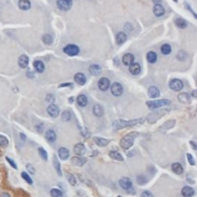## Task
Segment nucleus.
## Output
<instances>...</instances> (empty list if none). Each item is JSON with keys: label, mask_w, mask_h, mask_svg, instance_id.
<instances>
[{"label": "nucleus", "mask_w": 197, "mask_h": 197, "mask_svg": "<svg viewBox=\"0 0 197 197\" xmlns=\"http://www.w3.org/2000/svg\"><path fill=\"white\" fill-rule=\"evenodd\" d=\"M145 121V119L140 118V119H132V120H123V119H117L113 123V129L115 130H119V129H123L126 127L133 126L138 125L140 123H143Z\"/></svg>", "instance_id": "nucleus-1"}, {"label": "nucleus", "mask_w": 197, "mask_h": 197, "mask_svg": "<svg viewBox=\"0 0 197 197\" xmlns=\"http://www.w3.org/2000/svg\"><path fill=\"white\" fill-rule=\"evenodd\" d=\"M138 136L139 133H137V132H131V133L126 134L120 140V143H119L120 146L124 149H129V148L133 146L135 139Z\"/></svg>", "instance_id": "nucleus-2"}, {"label": "nucleus", "mask_w": 197, "mask_h": 197, "mask_svg": "<svg viewBox=\"0 0 197 197\" xmlns=\"http://www.w3.org/2000/svg\"><path fill=\"white\" fill-rule=\"evenodd\" d=\"M168 111H169L168 109H160V110L152 112L150 114L147 115V122L150 124H153L158 121L160 118H162V116L166 115Z\"/></svg>", "instance_id": "nucleus-3"}, {"label": "nucleus", "mask_w": 197, "mask_h": 197, "mask_svg": "<svg viewBox=\"0 0 197 197\" xmlns=\"http://www.w3.org/2000/svg\"><path fill=\"white\" fill-rule=\"evenodd\" d=\"M170 100H149L146 102V105L149 109H155L168 105L170 104Z\"/></svg>", "instance_id": "nucleus-4"}, {"label": "nucleus", "mask_w": 197, "mask_h": 197, "mask_svg": "<svg viewBox=\"0 0 197 197\" xmlns=\"http://www.w3.org/2000/svg\"><path fill=\"white\" fill-rule=\"evenodd\" d=\"M63 52L69 56H75L79 53V48L74 44H69L63 48Z\"/></svg>", "instance_id": "nucleus-5"}, {"label": "nucleus", "mask_w": 197, "mask_h": 197, "mask_svg": "<svg viewBox=\"0 0 197 197\" xmlns=\"http://www.w3.org/2000/svg\"><path fill=\"white\" fill-rule=\"evenodd\" d=\"M169 86L170 88L173 91H176V92H179L183 88V83L182 82L180 79H173L169 83Z\"/></svg>", "instance_id": "nucleus-6"}, {"label": "nucleus", "mask_w": 197, "mask_h": 197, "mask_svg": "<svg viewBox=\"0 0 197 197\" xmlns=\"http://www.w3.org/2000/svg\"><path fill=\"white\" fill-rule=\"evenodd\" d=\"M111 92L114 96H120L123 93V86L119 82H114L111 86Z\"/></svg>", "instance_id": "nucleus-7"}, {"label": "nucleus", "mask_w": 197, "mask_h": 197, "mask_svg": "<svg viewBox=\"0 0 197 197\" xmlns=\"http://www.w3.org/2000/svg\"><path fill=\"white\" fill-rule=\"evenodd\" d=\"M98 86L102 91H106L110 86V81L108 78L102 77L98 82Z\"/></svg>", "instance_id": "nucleus-8"}, {"label": "nucleus", "mask_w": 197, "mask_h": 197, "mask_svg": "<svg viewBox=\"0 0 197 197\" xmlns=\"http://www.w3.org/2000/svg\"><path fill=\"white\" fill-rule=\"evenodd\" d=\"M47 113L50 115L51 117L56 118L57 117L59 114V109L56 105L55 104H51L47 108Z\"/></svg>", "instance_id": "nucleus-9"}, {"label": "nucleus", "mask_w": 197, "mask_h": 197, "mask_svg": "<svg viewBox=\"0 0 197 197\" xmlns=\"http://www.w3.org/2000/svg\"><path fill=\"white\" fill-rule=\"evenodd\" d=\"M57 6L60 10L68 11L72 7V2H67L64 0H57Z\"/></svg>", "instance_id": "nucleus-10"}, {"label": "nucleus", "mask_w": 197, "mask_h": 197, "mask_svg": "<svg viewBox=\"0 0 197 197\" xmlns=\"http://www.w3.org/2000/svg\"><path fill=\"white\" fill-rule=\"evenodd\" d=\"M119 185L123 189H130L133 186L132 181L128 177H123L119 180Z\"/></svg>", "instance_id": "nucleus-11"}, {"label": "nucleus", "mask_w": 197, "mask_h": 197, "mask_svg": "<svg viewBox=\"0 0 197 197\" xmlns=\"http://www.w3.org/2000/svg\"><path fill=\"white\" fill-rule=\"evenodd\" d=\"M177 98L178 100L183 104H189L191 102V96L186 92H180Z\"/></svg>", "instance_id": "nucleus-12"}, {"label": "nucleus", "mask_w": 197, "mask_h": 197, "mask_svg": "<svg viewBox=\"0 0 197 197\" xmlns=\"http://www.w3.org/2000/svg\"><path fill=\"white\" fill-rule=\"evenodd\" d=\"M45 138L49 143H53L56 140V134L53 129H48L45 133Z\"/></svg>", "instance_id": "nucleus-13"}, {"label": "nucleus", "mask_w": 197, "mask_h": 197, "mask_svg": "<svg viewBox=\"0 0 197 197\" xmlns=\"http://www.w3.org/2000/svg\"><path fill=\"white\" fill-rule=\"evenodd\" d=\"M74 80L77 84L80 86H83L86 82V77L82 72H77L74 76Z\"/></svg>", "instance_id": "nucleus-14"}, {"label": "nucleus", "mask_w": 197, "mask_h": 197, "mask_svg": "<svg viewBox=\"0 0 197 197\" xmlns=\"http://www.w3.org/2000/svg\"><path fill=\"white\" fill-rule=\"evenodd\" d=\"M73 151H74L75 154H76L77 156H83L86 153V147L82 143H77L74 146Z\"/></svg>", "instance_id": "nucleus-15"}, {"label": "nucleus", "mask_w": 197, "mask_h": 197, "mask_svg": "<svg viewBox=\"0 0 197 197\" xmlns=\"http://www.w3.org/2000/svg\"><path fill=\"white\" fill-rule=\"evenodd\" d=\"M135 57L132 53H126L123 56V63L125 66H129L131 64H133L134 62Z\"/></svg>", "instance_id": "nucleus-16"}, {"label": "nucleus", "mask_w": 197, "mask_h": 197, "mask_svg": "<svg viewBox=\"0 0 197 197\" xmlns=\"http://www.w3.org/2000/svg\"><path fill=\"white\" fill-rule=\"evenodd\" d=\"M153 13L157 17H160V16H162L165 14V9H164L163 6L161 4H156L153 7Z\"/></svg>", "instance_id": "nucleus-17"}, {"label": "nucleus", "mask_w": 197, "mask_h": 197, "mask_svg": "<svg viewBox=\"0 0 197 197\" xmlns=\"http://www.w3.org/2000/svg\"><path fill=\"white\" fill-rule=\"evenodd\" d=\"M86 162V159L79 157V156H75L71 159V163L76 166H82Z\"/></svg>", "instance_id": "nucleus-18"}, {"label": "nucleus", "mask_w": 197, "mask_h": 197, "mask_svg": "<svg viewBox=\"0 0 197 197\" xmlns=\"http://www.w3.org/2000/svg\"><path fill=\"white\" fill-rule=\"evenodd\" d=\"M89 71L90 74L92 76H97L101 74L102 72V68L97 64H92L91 65L89 68Z\"/></svg>", "instance_id": "nucleus-19"}, {"label": "nucleus", "mask_w": 197, "mask_h": 197, "mask_svg": "<svg viewBox=\"0 0 197 197\" xmlns=\"http://www.w3.org/2000/svg\"><path fill=\"white\" fill-rule=\"evenodd\" d=\"M148 96L152 99H155L160 96V91L156 86H150L148 89Z\"/></svg>", "instance_id": "nucleus-20"}, {"label": "nucleus", "mask_w": 197, "mask_h": 197, "mask_svg": "<svg viewBox=\"0 0 197 197\" xmlns=\"http://www.w3.org/2000/svg\"><path fill=\"white\" fill-rule=\"evenodd\" d=\"M129 72H130L131 74L134 75V76H136V75L139 74L141 72L140 65L139 64V63H133V64H131L130 66H129Z\"/></svg>", "instance_id": "nucleus-21"}, {"label": "nucleus", "mask_w": 197, "mask_h": 197, "mask_svg": "<svg viewBox=\"0 0 197 197\" xmlns=\"http://www.w3.org/2000/svg\"><path fill=\"white\" fill-rule=\"evenodd\" d=\"M19 66L21 68L25 69L29 65V57L25 55H22L19 58V61H18Z\"/></svg>", "instance_id": "nucleus-22"}, {"label": "nucleus", "mask_w": 197, "mask_h": 197, "mask_svg": "<svg viewBox=\"0 0 197 197\" xmlns=\"http://www.w3.org/2000/svg\"><path fill=\"white\" fill-rule=\"evenodd\" d=\"M33 66L35 68V71L37 72H39V73H42L45 70V65L40 60L35 61L33 63Z\"/></svg>", "instance_id": "nucleus-23"}, {"label": "nucleus", "mask_w": 197, "mask_h": 197, "mask_svg": "<svg viewBox=\"0 0 197 197\" xmlns=\"http://www.w3.org/2000/svg\"><path fill=\"white\" fill-rule=\"evenodd\" d=\"M176 124V120H174V119H171V120H169V121L166 122V123H164L161 126L159 127L160 130H169L171 128L175 126Z\"/></svg>", "instance_id": "nucleus-24"}, {"label": "nucleus", "mask_w": 197, "mask_h": 197, "mask_svg": "<svg viewBox=\"0 0 197 197\" xmlns=\"http://www.w3.org/2000/svg\"><path fill=\"white\" fill-rule=\"evenodd\" d=\"M93 140L97 146L101 147L105 146L109 143V140H108L106 139L100 138V137H94Z\"/></svg>", "instance_id": "nucleus-25"}, {"label": "nucleus", "mask_w": 197, "mask_h": 197, "mask_svg": "<svg viewBox=\"0 0 197 197\" xmlns=\"http://www.w3.org/2000/svg\"><path fill=\"white\" fill-rule=\"evenodd\" d=\"M194 189L190 186H185L182 189V195L185 197H191L194 195Z\"/></svg>", "instance_id": "nucleus-26"}, {"label": "nucleus", "mask_w": 197, "mask_h": 197, "mask_svg": "<svg viewBox=\"0 0 197 197\" xmlns=\"http://www.w3.org/2000/svg\"><path fill=\"white\" fill-rule=\"evenodd\" d=\"M127 39V35H126L125 32H120L119 33L116 35V37H115V41H116V43L119 44V45H122L123 43H125Z\"/></svg>", "instance_id": "nucleus-27"}, {"label": "nucleus", "mask_w": 197, "mask_h": 197, "mask_svg": "<svg viewBox=\"0 0 197 197\" xmlns=\"http://www.w3.org/2000/svg\"><path fill=\"white\" fill-rule=\"evenodd\" d=\"M59 156L62 160H66L69 156V151L65 147H61L59 149Z\"/></svg>", "instance_id": "nucleus-28"}, {"label": "nucleus", "mask_w": 197, "mask_h": 197, "mask_svg": "<svg viewBox=\"0 0 197 197\" xmlns=\"http://www.w3.org/2000/svg\"><path fill=\"white\" fill-rule=\"evenodd\" d=\"M76 101H77V104H78L79 106H81V107L86 106V105H87V103H88V99H87V97H86L85 95H83V94L79 95V96L77 97Z\"/></svg>", "instance_id": "nucleus-29"}, {"label": "nucleus", "mask_w": 197, "mask_h": 197, "mask_svg": "<svg viewBox=\"0 0 197 197\" xmlns=\"http://www.w3.org/2000/svg\"><path fill=\"white\" fill-rule=\"evenodd\" d=\"M93 113L94 115L98 116V117H101L104 113L103 107L101 105H99V104L95 105L93 107Z\"/></svg>", "instance_id": "nucleus-30"}, {"label": "nucleus", "mask_w": 197, "mask_h": 197, "mask_svg": "<svg viewBox=\"0 0 197 197\" xmlns=\"http://www.w3.org/2000/svg\"><path fill=\"white\" fill-rule=\"evenodd\" d=\"M172 170L174 172L178 175H181L183 173V168L179 162H175L172 165Z\"/></svg>", "instance_id": "nucleus-31"}, {"label": "nucleus", "mask_w": 197, "mask_h": 197, "mask_svg": "<svg viewBox=\"0 0 197 197\" xmlns=\"http://www.w3.org/2000/svg\"><path fill=\"white\" fill-rule=\"evenodd\" d=\"M19 7L22 10H28L31 7V3L29 0H19Z\"/></svg>", "instance_id": "nucleus-32"}, {"label": "nucleus", "mask_w": 197, "mask_h": 197, "mask_svg": "<svg viewBox=\"0 0 197 197\" xmlns=\"http://www.w3.org/2000/svg\"><path fill=\"white\" fill-rule=\"evenodd\" d=\"M53 166H54L55 170L56 171L57 174L59 176H62V170H61L60 163H59V160L56 156H53Z\"/></svg>", "instance_id": "nucleus-33"}, {"label": "nucleus", "mask_w": 197, "mask_h": 197, "mask_svg": "<svg viewBox=\"0 0 197 197\" xmlns=\"http://www.w3.org/2000/svg\"><path fill=\"white\" fill-rule=\"evenodd\" d=\"M175 24H176L178 28L182 29V30H183V29H185V28L187 27V22L183 18H177V19H176Z\"/></svg>", "instance_id": "nucleus-34"}, {"label": "nucleus", "mask_w": 197, "mask_h": 197, "mask_svg": "<svg viewBox=\"0 0 197 197\" xmlns=\"http://www.w3.org/2000/svg\"><path fill=\"white\" fill-rule=\"evenodd\" d=\"M109 156L111 157L113 159L118 160V161H123V156H122L121 153L117 151H110L109 152Z\"/></svg>", "instance_id": "nucleus-35"}, {"label": "nucleus", "mask_w": 197, "mask_h": 197, "mask_svg": "<svg viewBox=\"0 0 197 197\" xmlns=\"http://www.w3.org/2000/svg\"><path fill=\"white\" fill-rule=\"evenodd\" d=\"M146 59L149 63H155L157 60V54L155 52L150 51L147 53Z\"/></svg>", "instance_id": "nucleus-36"}, {"label": "nucleus", "mask_w": 197, "mask_h": 197, "mask_svg": "<svg viewBox=\"0 0 197 197\" xmlns=\"http://www.w3.org/2000/svg\"><path fill=\"white\" fill-rule=\"evenodd\" d=\"M172 51V48L169 44H163L161 46V53L163 55H169Z\"/></svg>", "instance_id": "nucleus-37"}, {"label": "nucleus", "mask_w": 197, "mask_h": 197, "mask_svg": "<svg viewBox=\"0 0 197 197\" xmlns=\"http://www.w3.org/2000/svg\"><path fill=\"white\" fill-rule=\"evenodd\" d=\"M43 41L46 45H51L53 43V38L49 34H45L43 36Z\"/></svg>", "instance_id": "nucleus-38"}, {"label": "nucleus", "mask_w": 197, "mask_h": 197, "mask_svg": "<svg viewBox=\"0 0 197 197\" xmlns=\"http://www.w3.org/2000/svg\"><path fill=\"white\" fill-rule=\"evenodd\" d=\"M22 177L25 180L28 184H30V185H32V184L33 183V182H32V180L31 179V177L30 176V175L27 173V172H22L21 174Z\"/></svg>", "instance_id": "nucleus-39"}, {"label": "nucleus", "mask_w": 197, "mask_h": 197, "mask_svg": "<svg viewBox=\"0 0 197 197\" xmlns=\"http://www.w3.org/2000/svg\"><path fill=\"white\" fill-rule=\"evenodd\" d=\"M50 194L53 197H63V193L58 189H51Z\"/></svg>", "instance_id": "nucleus-40"}, {"label": "nucleus", "mask_w": 197, "mask_h": 197, "mask_svg": "<svg viewBox=\"0 0 197 197\" xmlns=\"http://www.w3.org/2000/svg\"><path fill=\"white\" fill-rule=\"evenodd\" d=\"M9 145V139L5 136L0 135V146L6 147Z\"/></svg>", "instance_id": "nucleus-41"}, {"label": "nucleus", "mask_w": 197, "mask_h": 197, "mask_svg": "<svg viewBox=\"0 0 197 197\" xmlns=\"http://www.w3.org/2000/svg\"><path fill=\"white\" fill-rule=\"evenodd\" d=\"M38 151H39V155H40V156L42 157V159H43L45 161H46V160L48 159V154H47L46 151L43 148H42V147H39V148L38 149Z\"/></svg>", "instance_id": "nucleus-42"}, {"label": "nucleus", "mask_w": 197, "mask_h": 197, "mask_svg": "<svg viewBox=\"0 0 197 197\" xmlns=\"http://www.w3.org/2000/svg\"><path fill=\"white\" fill-rule=\"evenodd\" d=\"M66 177H67V180L69 181V184L71 185H75L76 184V180L75 179L74 176L72 175L71 173H67L66 174Z\"/></svg>", "instance_id": "nucleus-43"}, {"label": "nucleus", "mask_w": 197, "mask_h": 197, "mask_svg": "<svg viewBox=\"0 0 197 197\" xmlns=\"http://www.w3.org/2000/svg\"><path fill=\"white\" fill-rule=\"evenodd\" d=\"M62 119L65 122H68L71 119V113L69 111H64L62 113Z\"/></svg>", "instance_id": "nucleus-44"}, {"label": "nucleus", "mask_w": 197, "mask_h": 197, "mask_svg": "<svg viewBox=\"0 0 197 197\" xmlns=\"http://www.w3.org/2000/svg\"><path fill=\"white\" fill-rule=\"evenodd\" d=\"M137 183H138L139 185H144L147 183V179L146 177L143 175H139V176L137 177Z\"/></svg>", "instance_id": "nucleus-45"}, {"label": "nucleus", "mask_w": 197, "mask_h": 197, "mask_svg": "<svg viewBox=\"0 0 197 197\" xmlns=\"http://www.w3.org/2000/svg\"><path fill=\"white\" fill-rule=\"evenodd\" d=\"M187 159L188 161H189V163L191 165V166H194L196 163L195 162V159L193 158V156H192L190 153H187Z\"/></svg>", "instance_id": "nucleus-46"}, {"label": "nucleus", "mask_w": 197, "mask_h": 197, "mask_svg": "<svg viewBox=\"0 0 197 197\" xmlns=\"http://www.w3.org/2000/svg\"><path fill=\"white\" fill-rule=\"evenodd\" d=\"M6 159L7 160V162H8L9 163L10 166H12V167L13 168V169H16V170H17V166H16V162H14V161L12 159L9 158V157H6Z\"/></svg>", "instance_id": "nucleus-47"}, {"label": "nucleus", "mask_w": 197, "mask_h": 197, "mask_svg": "<svg viewBox=\"0 0 197 197\" xmlns=\"http://www.w3.org/2000/svg\"><path fill=\"white\" fill-rule=\"evenodd\" d=\"M26 169H27V170L29 171V172H30L31 174H35V168H34V166H32V165L28 163L27 165H26Z\"/></svg>", "instance_id": "nucleus-48"}, {"label": "nucleus", "mask_w": 197, "mask_h": 197, "mask_svg": "<svg viewBox=\"0 0 197 197\" xmlns=\"http://www.w3.org/2000/svg\"><path fill=\"white\" fill-rule=\"evenodd\" d=\"M141 197H154V196L152 195V193H151V192L144 191L143 193H142Z\"/></svg>", "instance_id": "nucleus-49"}, {"label": "nucleus", "mask_w": 197, "mask_h": 197, "mask_svg": "<svg viewBox=\"0 0 197 197\" xmlns=\"http://www.w3.org/2000/svg\"><path fill=\"white\" fill-rule=\"evenodd\" d=\"M185 8L187 9L188 10H189V11H190V12H191L193 14V16H194V17H195L196 19V18H197V16H196V12H194V11H193V9L191 8V6H189V5L188 4V3H186V2H185Z\"/></svg>", "instance_id": "nucleus-50"}, {"label": "nucleus", "mask_w": 197, "mask_h": 197, "mask_svg": "<svg viewBox=\"0 0 197 197\" xmlns=\"http://www.w3.org/2000/svg\"><path fill=\"white\" fill-rule=\"evenodd\" d=\"M48 96H49V99H46V100L48 102H53L55 100V98L54 96H53V95H48Z\"/></svg>", "instance_id": "nucleus-51"}, {"label": "nucleus", "mask_w": 197, "mask_h": 197, "mask_svg": "<svg viewBox=\"0 0 197 197\" xmlns=\"http://www.w3.org/2000/svg\"><path fill=\"white\" fill-rule=\"evenodd\" d=\"M0 197H11V196H10L9 193H1Z\"/></svg>", "instance_id": "nucleus-52"}, {"label": "nucleus", "mask_w": 197, "mask_h": 197, "mask_svg": "<svg viewBox=\"0 0 197 197\" xmlns=\"http://www.w3.org/2000/svg\"><path fill=\"white\" fill-rule=\"evenodd\" d=\"M190 145L191 146H193V149H196V143L194 142V141H190Z\"/></svg>", "instance_id": "nucleus-53"}, {"label": "nucleus", "mask_w": 197, "mask_h": 197, "mask_svg": "<svg viewBox=\"0 0 197 197\" xmlns=\"http://www.w3.org/2000/svg\"><path fill=\"white\" fill-rule=\"evenodd\" d=\"M72 83H63V84H61L60 86H59V87H66V86H72Z\"/></svg>", "instance_id": "nucleus-54"}, {"label": "nucleus", "mask_w": 197, "mask_h": 197, "mask_svg": "<svg viewBox=\"0 0 197 197\" xmlns=\"http://www.w3.org/2000/svg\"><path fill=\"white\" fill-rule=\"evenodd\" d=\"M20 137H21V139H22V140H25V138H26L25 135L23 134V133H20Z\"/></svg>", "instance_id": "nucleus-55"}, {"label": "nucleus", "mask_w": 197, "mask_h": 197, "mask_svg": "<svg viewBox=\"0 0 197 197\" xmlns=\"http://www.w3.org/2000/svg\"><path fill=\"white\" fill-rule=\"evenodd\" d=\"M152 2H155L156 4H160L161 2H162V0H152Z\"/></svg>", "instance_id": "nucleus-56"}, {"label": "nucleus", "mask_w": 197, "mask_h": 197, "mask_svg": "<svg viewBox=\"0 0 197 197\" xmlns=\"http://www.w3.org/2000/svg\"><path fill=\"white\" fill-rule=\"evenodd\" d=\"M196 90H194V91L193 92V94H192L194 98H196Z\"/></svg>", "instance_id": "nucleus-57"}, {"label": "nucleus", "mask_w": 197, "mask_h": 197, "mask_svg": "<svg viewBox=\"0 0 197 197\" xmlns=\"http://www.w3.org/2000/svg\"><path fill=\"white\" fill-rule=\"evenodd\" d=\"M64 1H67V2H72V0H64Z\"/></svg>", "instance_id": "nucleus-58"}, {"label": "nucleus", "mask_w": 197, "mask_h": 197, "mask_svg": "<svg viewBox=\"0 0 197 197\" xmlns=\"http://www.w3.org/2000/svg\"><path fill=\"white\" fill-rule=\"evenodd\" d=\"M173 1H174V2H178V0H173Z\"/></svg>", "instance_id": "nucleus-59"}, {"label": "nucleus", "mask_w": 197, "mask_h": 197, "mask_svg": "<svg viewBox=\"0 0 197 197\" xmlns=\"http://www.w3.org/2000/svg\"><path fill=\"white\" fill-rule=\"evenodd\" d=\"M118 197H121V196H118Z\"/></svg>", "instance_id": "nucleus-60"}]
</instances>
